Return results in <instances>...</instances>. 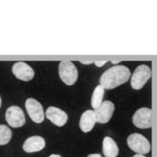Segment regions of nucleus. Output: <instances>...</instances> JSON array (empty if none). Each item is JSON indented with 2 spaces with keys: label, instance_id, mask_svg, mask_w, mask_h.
<instances>
[{
  "label": "nucleus",
  "instance_id": "f257e3e1",
  "mask_svg": "<svg viewBox=\"0 0 157 157\" xmlns=\"http://www.w3.org/2000/svg\"><path fill=\"white\" fill-rule=\"evenodd\" d=\"M130 78V70L125 66H115L103 73L100 78L104 89H114L127 83Z\"/></svg>",
  "mask_w": 157,
  "mask_h": 157
},
{
  "label": "nucleus",
  "instance_id": "f03ea898",
  "mask_svg": "<svg viewBox=\"0 0 157 157\" xmlns=\"http://www.w3.org/2000/svg\"><path fill=\"white\" fill-rule=\"evenodd\" d=\"M128 147L136 153V155H145L150 152L151 145L143 135L139 133L131 134L127 139Z\"/></svg>",
  "mask_w": 157,
  "mask_h": 157
},
{
  "label": "nucleus",
  "instance_id": "7ed1b4c3",
  "mask_svg": "<svg viewBox=\"0 0 157 157\" xmlns=\"http://www.w3.org/2000/svg\"><path fill=\"white\" fill-rule=\"evenodd\" d=\"M59 74L61 80L67 85H73L77 80L78 72L71 61H61L59 67Z\"/></svg>",
  "mask_w": 157,
  "mask_h": 157
},
{
  "label": "nucleus",
  "instance_id": "20e7f679",
  "mask_svg": "<svg viewBox=\"0 0 157 157\" xmlns=\"http://www.w3.org/2000/svg\"><path fill=\"white\" fill-rule=\"evenodd\" d=\"M151 69L146 65H140L138 66L136 70L134 71L133 75L130 79L131 87L135 90H139L144 87L146 82L151 77Z\"/></svg>",
  "mask_w": 157,
  "mask_h": 157
},
{
  "label": "nucleus",
  "instance_id": "39448f33",
  "mask_svg": "<svg viewBox=\"0 0 157 157\" xmlns=\"http://www.w3.org/2000/svg\"><path fill=\"white\" fill-rule=\"evenodd\" d=\"M133 124L138 128H150L153 125V110L149 108L137 109L133 116Z\"/></svg>",
  "mask_w": 157,
  "mask_h": 157
},
{
  "label": "nucleus",
  "instance_id": "423d86ee",
  "mask_svg": "<svg viewBox=\"0 0 157 157\" xmlns=\"http://www.w3.org/2000/svg\"><path fill=\"white\" fill-rule=\"evenodd\" d=\"M6 121L12 128H21L25 124V116L20 107L11 106L6 111Z\"/></svg>",
  "mask_w": 157,
  "mask_h": 157
},
{
  "label": "nucleus",
  "instance_id": "0eeeda50",
  "mask_svg": "<svg viewBox=\"0 0 157 157\" xmlns=\"http://www.w3.org/2000/svg\"><path fill=\"white\" fill-rule=\"evenodd\" d=\"M25 108L31 120L35 123L44 121V110L41 104L33 98H29L25 101Z\"/></svg>",
  "mask_w": 157,
  "mask_h": 157
},
{
  "label": "nucleus",
  "instance_id": "6e6552de",
  "mask_svg": "<svg viewBox=\"0 0 157 157\" xmlns=\"http://www.w3.org/2000/svg\"><path fill=\"white\" fill-rule=\"evenodd\" d=\"M114 109H115L114 104L110 101H102L101 104L94 111V117H95V122L101 123V124H105L109 122L112 117Z\"/></svg>",
  "mask_w": 157,
  "mask_h": 157
},
{
  "label": "nucleus",
  "instance_id": "1a4fd4ad",
  "mask_svg": "<svg viewBox=\"0 0 157 157\" xmlns=\"http://www.w3.org/2000/svg\"><path fill=\"white\" fill-rule=\"evenodd\" d=\"M12 72L16 78L22 81H30L34 76L33 69L24 62H16L13 65Z\"/></svg>",
  "mask_w": 157,
  "mask_h": 157
},
{
  "label": "nucleus",
  "instance_id": "9d476101",
  "mask_svg": "<svg viewBox=\"0 0 157 157\" xmlns=\"http://www.w3.org/2000/svg\"><path fill=\"white\" fill-rule=\"evenodd\" d=\"M46 117L54 125L58 127H63L67 121V114L62 109L57 107H48L46 110Z\"/></svg>",
  "mask_w": 157,
  "mask_h": 157
},
{
  "label": "nucleus",
  "instance_id": "9b49d317",
  "mask_svg": "<svg viewBox=\"0 0 157 157\" xmlns=\"http://www.w3.org/2000/svg\"><path fill=\"white\" fill-rule=\"evenodd\" d=\"M45 140L40 136H33L25 140L23 149L26 153H34L42 150L45 147Z\"/></svg>",
  "mask_w": 157,
  "mask_h": 157
},
{
  "label": "nucleus",
  "instance_id": "f8f14e48",
  "mask_svg": "<svg viewBox=\"0 0 157 157\" xmlns=\"http://www.w3.org/2000/svg\"><path fill=\"white\" fill-rule=\"evenodd\" d=\"M95 123L96 122H95V117H94V110L88 109L82 114V116L80 118L79 125H80V128L82 129V131L87 133V132H90L94 128Z\"/></svg>",
  "mask_w": 157,
  "mask_h": 157
},
{
  "label": "nucleus",
  "instance_id": "ddd939ff",
  "mask_svg": "<svg viewBox=\"0 0 157 157\" xmlns=\"http://www.w3.org/2000/svg\"><path fill=\"white\" fill-rule=\"evenodd\" d=\"M102 152L105 157H117L119 155V146L109 136H106L102 142Z\"/></svg>",
  "mask_w": 157,
  "mask_h": 157
},
{
  "label": "nucleus",
  "instance_id": "4468645a",
  "mask_svg": "<svg viewBox=\"0 0 157 157\" xmlns=\"http://www.w3.org/2000/svg\"><path fill=\"white\" fill-rule=\"evenodd\" d=\"M103 96H104V88L101 85H97L91 99V105L94 109H97L101 104Z\"/></svg>",
  "mask_w": 157,
  "mask_h": 157
},
{
  "label": "nucleus",
  "instance_id": "2eb2a0df",
  "mask_svg": "<svg viewBox=\"0 0 157 157\" xmlns=\"http://www.w3.org/2000/svg\"><path fill=\"white\" fill-rule=\"evenodd\" d=\"M12 137L11 129L6 125H0V145H6L9 143Z\"/></svg>",
  "mask_w": 157,
  "mask_h": 157
},
{
  "label": "nucleus",
  "instance_id": "dca6fc26",
  "mask_svg": "<svg viewBox=\"0 0 157 157\" xmlns=\"http://www.w3.org/2000/svg\"><path fill=\"white\" fill-rule=\"evenodd\" d=\"M94 63L96 64L98 67H101V66H103V65H104V64L106 63V61H102V62H99V61H95Z\"/></svg>",
  "mask_w": 157,
  "mask_h": 157
},
{
  "label": "nucleus",
  "instance_id": "f3484780",
  "mask_svg": "<svg viewBox=\"0 0 157 157\" xmlns=\"http://www.w3.org/2000/svg\"><path fill=\"white\" fill-rule=\"evenodd\" d=\"M87 157H101V155L99 154H92V155H89Z\"/></svg>",
  "mask_w": 157,
  "mask_h": 157
},
{
  "label": "nucleus",
  "instance_id": "a211bd4d",
  "mask_svg": "<svg viewBox=\"0 0 157 157\" xmlns=\"http://www.w3.org/2000/svg\"><path fill=\"white\" fill-rule=\"evenodd\" d=\"M81 62H82V63H84V64H90V63H93L94 61H84V60H82Z\"/></svg>",
  "mask_w": 157,
  "mask_h": 157
},
{
  "label": "nucleus",
  "instance_id": "6ab92c4d",
  "mask_svg": "<svg viewBox=\"0 0 157 157\" xmlns=\"http://www.w3.org/2000/svg\"><path fill=\"white\" fill-rule=\"evenodd\" d=\"M48 157H61L60 155H49Z\"/></svg>",
  "mask_w": 157,
  "mask_h": 157
},
{
  "label": "nucleus",
  "instance_id": "aec40b11",
  "mask_svg": "<svg viewBox=\"0 0 157 157\" xmlns=\"http://www.w3.org/2000/svg\"><path fill=\"white\" fill-rule=\"evenodd\" d=\"M133 157H145V155H134Z\"/></svg>",
  "mask_w": 157,
  "mask_h": 157
},
{
  "label": "nucleus",
  "instance_id": "412c9836",
  "mask_svg": "<svg viewBox=\"0 0 157 157\" xmlns=\"http://www.w3.org/2000/svg\"><path fill=\"white\" fill-rule=\"evenodd\" d=\"M1 103H2V101H1V97H0V107H1Z\"/></svg>",
  "mask_w": 157,
  "mask_h": 157
}]
</instances>
